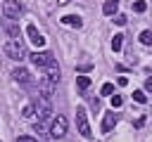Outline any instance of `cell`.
Wrapping results in <instances>:
<instances>
[{
    "label": "cell",
    "mask_w": 152,
    "mask_h": 142,
    "mask_svg": "<svg viewBox=\"0 0 152 142\" xmlns=\"http://www.w3.org/2000/svg\"><path fill=\"white\" fill-rule=\"evenodd\" d=\"M2 52H5L10 59H14V62H21V59L28 57V52H26V47H24L21 40H7L5 47H2Z\"/></svg>",
    "instance_id": "obj_1"
},
{
    "label": "cell",
    "mask_w": 152,
    "mask_h": 142,
    "mask_svg": "<svg viewBox=\"0 0 152 142\" xmlns=\"http://www.w3.org/2000/svg\"><path fill=\"white\" fill-rule=\"evenodd\" d=\"M33 114L38 116V121H48L50 114H52V106H50V99L43 97V95H36L33 97Z\"/></svg>",
    "instance_id": "obj_2"
},
{
    "label": "cell",
    "mask_w": 152,
    "mask_h": 142,
    "mask_svg": "<svg viewBox=\"0 0 152 142\" xmlns=\"http://www.w3.org/2000/svg\"><path fill=\"white\" fill-rule=\"evenodd\" d=\"M66 130H69V121H66L64 116L52 118V125H50V137H52V140H62V137L66 135Z\"/></svg>",
    "instance_id": "obj_3"
},
{
    "label": "cell",
    "mask_w": 152,
    "mask_h": 142,
    "mask_svg": "<svg viewBox=\"0 0 152 142\" xmlns=\"http://www.w3.org/2000/svg\"><path fill=\"white\" fill-rule=\"evenodd\" d=\"M76 125H78V133H81L86 140L93 137V130H90V125H88V116H86V109H83V106L76 109Z\"/></svg>",
    "instance_id": "obj_4"
},
{
    "label": "cell",
    "mask_w": 152,
    "mask_h": 142,
    "mask_svg": "<svg viewBox=\"0 0 152 142\" xmlns=\"http://www.w3.org/2000/svg\"><path fill=\"white\" fill-rule=\"evenodd\" d=\"M28 57H31V62H33L36 66H40V69H45V66L55 64V54H52V52H48V50L33 52V54H28Z\"/></svg>",
    "instance_id": "obj_5"
},
{
    "label": "cell",
    "mask_w": 152,
    "mask_h": 142,
    "mask_svg": "<svg viewBox=\"0 0 152 142\" xmlns=\"http://www.w3.org/2000/svg\"><path fill=\"white\" fill-rule=\"evenodd\" d=\"M21 12H24V5H21L19 0H5V2H2V14H5L7 19H17Z\"/></svg>",
    "instance_id": "obj_6"
},
{
    "label": "cell",
    "mask_w": 152,
    "mask_h": 142,
    "mask_svg": "<svg viewBox=\"0 0 152 142\" xmlns=\"http://www.w3.org/2000/svg\"><path fill=\"white\" fill-rule=\"evenodd\" d=\"M0 26L5 28V33H7L12 40H21V28H19V24H17L14 19H7V17H5V19L0 21Z\"/></svg>",
    "instance_id": "obj_7"
},
{
    "label": "cell",
    "mask_w": 152,
    "mask_h": 142,
    "mask_svg": "<svg viewBox=\"0 0 152 142\" xmlns=\"http://www.w3.org/2000/svg\"><path fill=\"white\" fill-rule=\"evenodd\" d=\"M12 78H14L17 83H21V85H31V83H33L31 71H28V69H24V66H17V69L12 71Z\"/></svg>",
    "instance_id": "obj_8"
},
{
    "label": "cell",
    "mask_w": 152,
    "mask_h": 142,
    "mask_svg": "<svg viewBox=\"0 0 152 142\" xmlns=\"http://www.w3.org/2000/svg\"><path fill=\"white\" fill-rule=\"evenodd\" d=\"M26 33H28V40H31L36 47H43V45H45V38H43V33H40V31H38L33 24H28V26H26Z\"/></svg>",
    "instance_id": "obj_9"
},
{
    "label": "cell",
    "mask_w": 152,
    "mask_h": 142,
    "mask_svg": "<svg viewBox=\"0 0 152 142\" xmlns=\"http://www.w3.org/2000/svg\"><path fill=\"white\" fill-rule=\"evenodd\" d=\"M119 123V114H114V109L109 111V114H104V118H102V133H112V128Z\"/></svg>",
    "instance_id": "obj_10"
},
{
    "label": "cell",
    "mask_w": 152,
    "mask_h": 142,
    "mask_svg": "<svg viewBox=\"0 0 152 142\" xmlns=\"http://www.w3.org/2000/svg\"><path fill=\"white\" fill-rule=\"evenodd\" d=\"M59 76H62V71H59V64H57V62H55V64H50V66H45V78H48V80L57 83V80H59Z\"/></svg>",
    "instance_id": "obj_11"
},
{
    "label": "cell",
    "mask_w": 152,
    "mask_h": 142,
    "mask_svg": "<svg viewBox=\"0 0 152 142\" xmlns=\"http://www.w3.org/2000/svg\"><path fill=\"white\" fill-rule=\"evenodd\" d=\"M52 92H55V83H52V80H48V78H45V80H40V83H38V95H43V97H48V99H50V95H52Z\"/></svg>",
    "instance_id": "obj_12"
},
{
    "label": "cell",
    "mask_w": 152,
    "mask_h": 142,
    "mask_svg": "<svg viewBox=\"0 0 152 142\" xmlns=\"http://www.w3.org/2000/svg\"><path fill=\"white\" fill-rule=\"evenodd\" d=\"M62 24H66V26H71V28H81V26H83V19H81L78 14H66V17H62Z\"/></svg>",
    "instance_id": "obj_13"
},
{
    "label": "cell",
    "mask_w": 152,
    "mask_h": 142,
    "mask_svg": "<svg viewBox=\"0 0 152 142\" xmlns=\"http://www.w3.org/2000/svg\"><path fill=\"white\" fill-rule=\"evenodd\" d=\"M116 9H119V0H104V2H102V14L114 17Z\"/></svg>",
    "instance_id": "obj_14"
},
{
    "label": "cell",
    "mask_w": 152,
    "mask_h": 142,
    "mask_svg": "<svg viewBox=\"0 0 152 142\" xmlns=\"http://www.w3.org/2000/svg\"><path fill=\"white\" fill-rule=\"evenodd\" d=\"M76 88H78V92H86L90 88V78L88 76H76Z\"/></svg>",
    "instance_id": "obj_15"
},
{
    "label": "cell",
    "mask_w": 152,
    "mask_h": 142,
    "mask_svg": "<svg viewBox=\"0 0 152 142\" xmlns=\"http://www.w3.org/2000/svg\"><path fill=\"white\" fill-rule=\"evenodd\" d=\"M121 45H124V36H121V33H116V36L112 38V50H114V52H119V50H121Z\"/></svg>",
    "instance_id": "obj_16"
},
{
    "label": "cell",
    "mask_w": 152,
    "mask_h": 142,
    "mask_svg": "<svg viewBox=\"0 0 152 142\" xmlns=\"http://www.w3.org/2000/svg\"><path fill=\"white\" fill-rule=\"evenodd\" d=\"M133 99L140 102V104H145V102H147V92H145V90H133Z\"/></svg>",
    "instance_id": "obj_17"
},
{
    "label": "cell",
    "mask_w": 152,
    "mask_h": 142,
    "mask_svg": "<svg viewBox=\"0 0 152 142\" xmlns=\"http://www.w3.org/2000/svg\"><path fill=\"white\" fill-rule=\"evenodd\" d=\"M140 43H142V45H152V31H150V28H145V31L140 33Z\"/></svg>",
    "instance_id": "obj_18"
},
{
    "label": "cell",
    "mask_w": 152,
    "mask_h": 142,
    "mask_svg": "<svg viewBox=\"0 0 152 142\" xmlns=\"http://www.w3.org/2000/svg\"><path fill=\"white\" fill-rule=\"evenodd\" d=\"M145 9H147V5H145L142 0H135V2H133V12H138V14H142Z\"/></svg>",
    "instance_id": "obj_19"
},
{
    "label": "cell",
    "mask_w": 152,
    "mask_h": 142,
    "mask_svg": "<svg viewBox=\"0 0 152 142\" xmlns=\"http://www.w3.org/2000/svg\"><path fill=\"white\" fill-rule=\"evenodd\" d=\"M88 102H90V109L93 111H100V106H102L100 104V97H88Z\"/></svg>",
    "instance_id": "obj_20"
},
{
    "label": "cell",
    "mask_w": 152,
    "mask_h": 142,
    "mask_svg": "<svg viewBox=\"0 0 152 142\" xmlns=\"http://www.w3.org/2000/svg\"><path fill=\"white\" fill-rule=\"evenodd\" d=\"M21 116H24V118H31V116H33V104H24Z\"/></svg>",
    "instance_id": "obj_21"
},
{
    "label": "cell",
    "mask_w": 152,
    "mask_h": 142,
    "mask_svg": "<svg viewBox=\"0 0 152 142\" xmlns=\"http://www.w3.org/2000/svg\"><path fill=\"white\" fill-rule=\"evenodd\" d=\"M126 21H128V19H126V14H119V12L114 14V24H116V26H124Z\"/></svg>",
    "instance_id": "obj_22"
},
{
    "label": "cell",
    "mask_w": 152,
    "mask_h": 142,
    "mask_svg": "<svg viewBox=\"0 0 152 142\" xmlns=\"http://www.w3.org/2000/svg\"><path fill=\"white\" fill-rule=\"evenodd\" d=\"M112 92H114V85L112 83H104L102 90H100V95H109V97H112Z\"/></svg>",
    "instance_id": "obj_23"
},
{
    "label": "cell",
    "mask_w": 152,
    "mask_h": 142,
    "mask_svg": "<svg viewBox=\"0 0 152 142\" xmlns=\"http://www.w3.org/2000/svg\"><path fill=\"white\" fill-rule=\"evenodd\" d=\"M124 104V99H121V95H112V109H119Z\"/></svg>",
    "instance_id": "obj_24"
},
{
    "label": "cell",
    "mask_w": 152,
    "mask_h": 142,
    "mask_svg": "<svg viewBox=\"0 0 152 142\" xmlns=\"http://www.w3.org/2000/svg\"><path fill=\"white\" fill-rule=\"evenodd\" d=\"M90 69H93V64H90V62H86V64H78V66H76V71H81V73H86V71H90Z\"/></svg>",
    "instance_id": "obj_25"
},
{
    "label": "cell",
    "mask_w": 152,
    "mask_h": 142,
    "mask_svg": "<svg viewBox=\"0 0 152 142\" xmlns=\"http://www.w3.org/2000/svg\"><path fill=\"white\" fill-rule=\"evenodd\" d=\"M17 142H36V137H31V135H21V137H17Z\"/></svg>",
    "instance_id": "obj_26"
},
{
    "label": "cell",
    "mask_w": 152,
    "mask_h": 142,
    "mask_svg": "<svg viewBox=\"0 0 152 142\" xmlns=\"http://www.w3.org/2000/svg\"><path fill=\"white\" fill-rule=\"evenodd\" d=\"M33 130H36V133H38V135H43V133H45V128H43V123H40V121H38V123H36V125H33Z\"/></svg>",
    "instance_id": "obj_27"
},
{
    "label": "cell",
    "mask_w": 152,
    "mask_h": 142,
    "mask_svg": "<svg viewBox=\"0 0 152 142\" xmlns=\"http://www.w3.org/2000/svg\"><path fill=\"white\" fill-rule=\"evenodd\" d=\"M116 83L124 88V85H128V78H126V76H119V78H116Z\"/></svg>",
    "instance_id": "obj_28"
},
{
    "label": "cell",
    "mask_w": 152,
    "mask_h": 142,
    "mask_svg": "<svg viewBox=\"0 0 152 142\" xmlns=\"http://www.w3.org/2000/svg\"><path fill=\"white\" fill-rule=\"evenodd\" d=\"M145 92H152V78H145Z\"/></svg>",
    "instance_id": "obj_29"
}]
</instances>
